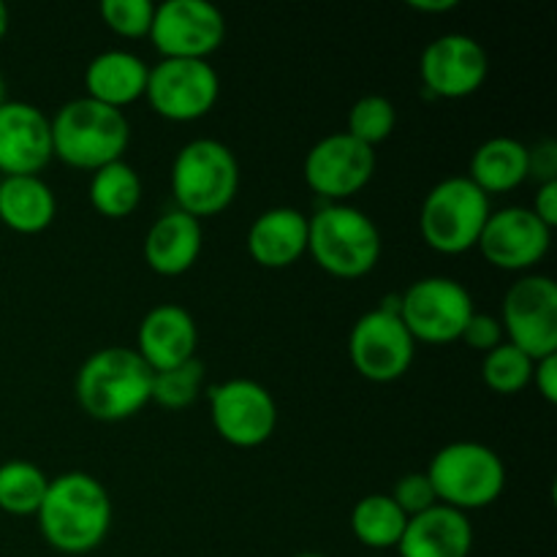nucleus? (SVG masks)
<instances>
[{"label": "nucleus", "mask_w": 557, "mask_h": 557, "mask_svg": "<svg viewBox=\"0 0 557 557\" xmlns=\"http://www.w3.org/2000/svg\"><path fill=\"white\" fill-rule=\"evenodd\" d=\"M36 520L49 547L63 555H87L107 542L112 528V500L96 476L69 471L49 479Z\"/></svg>", "instance_id": "1"}, {"label": "nucleus", "mask_w": 557, "mask_h": 557, "mask_svg": "<svg viewBox=\"0 0 557 557\" xmlns=\"http://www.w3.org/2000/svg\"><path fill=\"white\" fill-rule=\"evenodd\" d=\"M76 400L96 422H123L152 403V370L134 348L90 354L76 373Z\"/></svg>", "instance_id": "2"}, {"label": "nucleus", "mask_w": 557, "mask_h": 557, "mask_svg": "<svg viewBox=\"0 0 557 557\" xmlns=\"http://www.w3.org/2000/svg\"><path fill=\"white\" fill-rule=\"evenodd\" d=\"M52 125V158H60L65 166L82 169V172H96L107 163L123 161V152L128 150L131 125L125 112L92 98L82 96L63 103Z\"/></svg>", "instance_id": "3"}, {"label": "nucleus", "mask_w": 557, "mask_h": 557, "mask_svg": "<svg viewBox=\"0 0 557 557\" xmlns=\"http://www.w3.org/2000/svg\"><path fill=\"white\" fill-rule=\"evenodd\" d=\"M384 239L368 212L324 205L308 218V256L332 277L357 281L379 267Z\"/></svg>", "instance_id": "4"}, {"label": "nucleus", "mask_w": 557, "mask_h": 557, "mask_svg": "<svg viewBox=\"0 0 557 557\" xmlns=\"http://www.w3.org/2000/svg\"><path fill=\"white\" fill-rule=\"evenodd\" d=\"M239 190V163L232 147L218 139H194L180 147L172 163L174 210L196 221L221 215Z\"/></svg>", "instance_id": "5"}, {"label": "nucleus", "mask_w": 557, "mask_h": 557, "mask_svg": "<svg viewBox=\"0 0 557 557\" xmlns=\"http://www.w3.org/2000/svg\"><path fill=\"white\" fill-rule=\"evenodd\" d=\"M428 479L441 506L479 511L493 506L506 490V466L495 449L479 441H455L435 451Z\"/></svg>", "instance_id": "6"}, {"label": "nucleus", "mask_w": 557, "mask_h": 557, "mask_svg": "<svg viewBox=\"0 0 557 557\" xmlns=\"http://www.w3.org/2000/svg\"><path fill=\"white\" fill-rule=\"evenodd\" d=\"M493 205L466 174H455L430 188L419 210V234L435 253L462 256L482 237Z\"/></svg>", "instance_id": "7"}, {"label": "nucleus", "mask_w": 557, "mask_h": 557, "mask_svg": "<svg viewBox=\"0 0 557 557\" xmlns=\"http://www.w3.org/2000/svg\"><path fill=\"white\" fill-rule=\"evenodd\" d=\"M417 341L400 319V294L381 299L370 313L359 315L348 335V359L362 379L392 384L411 370Z\"/></svg>", "instance_id": "8"}, {"label": "nucleus", "mask_w": 557, "mask_h": 557, "mask_svg": "<svg viewBox=\"0 0 557 557\" xmlns=\"http://www.w3.org/2000/svg\"><path fill=\"white\" fill-rule=\"evenodd\" d=\"M473 313L471 292L455 277H419L400 294V319L417 343L446 346L460 341Z\"/></svg>", "instance_id": "9"}, {"label": "nucleus", "mask_w": 557, "mask_h": 557, "mask_svg": "<svg viewBox=\"0 0 557 557\" xmlns=\"http://www.w3.org/2000/svg\"><path fill=\"white\" fill-rule=\"evenodd\" d=\"M506 343L536 359L557 354V283L549 275L528 272L509 286L500 308Z\"/></svg>", "instance_id": "10"}, {"label": "nucleus", "mask_w": 557, "mask_h": 557, "mask_svg": "<svg viewBox=\"0 0 557 557\" xmlns=\"http://www.w3.org/2000/svg\"><path fill=\"white\" fill-rule=\"evenodd\" d=\"M221 79L210 60H158L147 74L145 98L169 123H196L215 109Z\"/></svg>", "instance_id": "11"}, {"label": "nucleus", "mask_w": 557, "mask_h": 557, "mask_svg": "<svg viewBox=\"0 0 557 557\" xmlns=\"http://www.w3.org/2000/svg\"><path fill=\"white\" fill-rule=\"evenodd\" d=\"M210 419L215 433L237 449H256L275 435L277 406L267 386L253 379H232L210 386Z\"/></svg>", "instance_id": "12"}, {"label": "nucleus", "mask_w": 557, "mask_h": 557, "mask_svg": "<svg viewBox=\"0 0 557 557\" xmlns=\"http://www.w3.org/2000/svg\"><path fill=\"white\" fill-rule=\"evenodd\" d=\"M147 38L161 60H207L226 38V16L207 0H166L156 5Z\"/></svg>", "instance_id": "13"}, {"label": "nucleus", "mask_w": 557, "mask_h": 557, "mask_svg": "<svg viewBox=\"0 0 557 557\" xmlns=\"http://www.w3.org/2000/svg\"><path fill=\"white\" fill-rule=\"evenodd\" d=\"M305 183L326 205H346V199L368 188L375 174V150L346 131L315 141L305 156Z\"/></svg>", "instance_id": "14"}, {"label": "nucleus", "mask_w": 557, "mask_h": 557, "mask_svg": "<svg viewBox=\"0 0 557 557\" xmlns=\"http://www.w3.org/2000/svg\"><path fill=\"white\" fill-rule=\"evenodd\" d=\"M490 58L482 44L466 33H444L424 47L419 76L430 98H468L487 82Z\"/></svg>", "instance_id": "15"}, {"label": "nucleus", "mask_w": 557, "mask_h": 557, "mask_svg": "<svg viewBox=\"0 0 557 557\" xmlns=\"http://www.w3.org/2000/svg\"><path fill=\"white\" fill-rule=\"evenodd\" d=\"M553 245V228L544 226L531 207H504L490 212L479 237V253L504 272H531Z\"/></svg>", "instance_id": "16"}, {"label": "nucleus", "mask_w": 557, "mask_h": 557, "mask_svg": "<svg viewBox=\"0 0 557 557\" xmlns=\"http://www.w3.org/2000/svg\"><path fill=\"white\" fill-rule=\"evenodd\" d=\"M52 161V125L38 107L5 101L0 107V172L3 177H38Z\"/></svg>", "instance_id": "17"}, {"label": "nucleus", "mask_w": 557, "mask_h": 557, "mask_svg": "<svg viewBox=\"0 0 557 557\" xmlns=\"http://www.w3.org/2000/svg\"><path fill=\"white\" fill-rule=\"evenodd\" d=\"M196 346H199V330L194 315L183 305L166 302L147 310L136 330L134 351L145 359L152 373H163L196 359Z\"/></svg>", "instance_id": "18"}, {"label": "nucleus", "mask_w": 557, "mask_h": 557, "mask_svg": "<svg viewBox=\"0 0 557 557\" xmlns=\"http://www.w3.org/2000/svg\"><path fill=\"white\" fill-rule=\"evenodd\" d=\"M248 253L264 270H288L308 256V215L294 207L264 210L248 228Z\"/></svg>", "instance_id": "19"}, {"label": "nucleus", "mask_w": 557, "mask_h": 557, "mask_svg": "<svg viewBox=\"0 0 557 557\" xmlns=\"http://www.w3.org/2000/svg\"><path fill=\"white\" fill-rule=\"evenodd\" d=\"M473 549V525L468 515L435 504L408 517L397 553L400 557H468Z\"/></svg>", "instance_id": "20"}, {"label": "nucleus", "mask_w": 557, "mask_h": 557, "mask_svg": "<svg viewBox=\"0 0 557 557\" xmlns=\"http://www.w3.org/2000/svg\"><path fill=\"white\" fill-rule=\"evenodd\" d=\"M201 245H205L201 221L180 210L163 212L145 237V261L156 275H185L199 261Z\"/></svg>", "instance_id": "21"}, {"label": "nucleus", "mask_w": 557, "mask_h": 557, "mask_svg": "<svg viewBox=\"0 0 557 557\" xmlns=\"http://www.w3.org/2000/svg\"><path fill=\"white\" fill-rule=\"evenodd\" d=\"M150 65L128 49H107L96 54L85 69V96L123 112L145 98Z\"/></svg>", "instance_id": "22"}, {"label": "nucleus", "mask_w": 557, "mask_h": 557, "mask_svg": "<svg viewBox=\"0 0 557 557\" xmlns=\"http://www.w3.org/2000/svg\"><path fill=\"white\" fill-rule=\"evenodd\" d=\"M484 196L509 194L531 177V152L515 136H493L482 141L471 158V172L466 174Z\"/></svg>", "instance_id": "23"}, {"label": "nucleus", "mask_w": 557, "mask_h": 557, "mask_svg": "<svg viewBox=\"0 0 557 557\" xmlns=\"http://www.w3.org/2000/svg\"><path fill=\"white\" fill-rule=\"evenodd\" d=\"M58 215L54 190L41 177L0 180V223L16 234L47 232Z\"/></svg>", "instance_id": "24"}, {"label": "nucleus", "mask_w": 557, "mask_h": 557, "mask_svg": "<svg viewBox=\"0 0 557 557\" xmlns=\"http://www.w3.org/2000/svg\"><path fill=\"white\" fill-rule=\"evenodd\" d=\"M141 194H145V185H141L139 172L125 161L96 169L90 174V185H87V199H90L92 210L109 221L134 215L136 207L141 205Z\"/></svg>", "instance_id": "25"}, {"label": "nucleus", "mask_w": 557, "mask_h": 557, "mask_svg": "<svg viewBox=\"0 0 557 557\" xmlns=\"http://www.w3.org/2000/svg\"><path fill=\"white\" fill-rule=\"evenodd\" d=\"M408 525V517L400 506L392 500V495L373 493L357 500L351 509V533L359 544L368 549H397L403 531Z\"/></svg>", "instance_id": "26"}, {"label": "nucleus", "mask_w": 557, "mask_h": 557, "mask_svg": "<svg viewBox=\"0 0 557 557\" xmlns=\"http://www.w3.org/2000/svg\"><path fill=\"white\" fill-rule=\"evenodd\" d=\"M49 479L36 462L9 460L0 466V509L11 517H36Z\"/></svg>", "instance_id": "27"}, {"label": "nucleus", "mask_w": 557, "mask_h": 557, "mask_svg": "<svg viewBox=\"0 0 557 557\" xmlns=\"http://www.w3.org/2000/svg\"><path fill=\"white\" fill-rule=\"evenodd\" d=\"M533 364L536 362L525 351L504 341L498 348L484 354L482 381L495 395H520L522 389L531 386Z\"/></svg>", "instance_id": "28"}, {"label": "nucleus", "mask_w": 557, "mask_h": 557, "mask_svg": "<svg viewBox=\"0 0 557 557\" xmlns=\"http://www.w3.org/2000/svg\"><path fill=\"white\" fill-rule=\"evenodd\" d=\"M397 128V109L384 96H362L348 109L346 134L362 145L373 147L389 139Z\"/></svg>", "instance_id": "29"}, {"label": "nucleus", "mask_w": 557, "mask_h": 557, "mask_svg": "<svg viewBox=\"0 0 557 557\" xmlns=\"http://www.w3.org/2000/svg\"><path fill=\"white\" fill-rule=\"evenodd\" d=\"M201 386H205V364L190 359L163 373H152V403L166 411H183L194 406L196 397L201 395Z\"/></svg>", "instance_id": "30"}, {"label": "nucleus", "mask_w": 557, "mask_h": 557, "mask_svg": "<svg viewBox=\"0 0 557 557\" xmlns=\"http://www.w3.org/2000/svg\"><path fill=\"white\" fill-rule=\"evenodd\" d=\"M98 11H101L103 25L114 36L136 41V38L150 36L156 3H150V0H103Z\"/></svg>", "instance_id": "31"}, {"label": "nucleus", "mask_w": 557, "mask_h": 557, "mask_svg": "<svg viewBox=\"0 0 557 557\" xmlns=\"http://www.w3.org/2000/svg\"><path fill=\"white\" fill-rule=\"evenodd\" d=\"M392 500H395L397 506L403 509V515L406 517H417L422 515V511L433 509L435 504H438V498H435V490L433 484H430L428 473H406V476L397 479L395 490H392Z\"/></svg>", "instance_id": "32"}, {"label": "nucleus", "mask_w": 557, "mask_h": 557, "mask_svg": "<svg viewBox=\"0 0 557 557\" xmlns=\"http://www.w3.org/2000/svg\"><path fill=\"white\" fill-rule=\"evenodd\" d=\"M460 341L468 343L471 348H476V351L487 354L493 351V348H498L506 337H504V326H500V321L495 319V315L473 313L471 321L466 324V330H462Z\"/></svg>", "instance_id": "33"}, {"label": "nucleus", "mask_w": 557, "mask_h": 557, "mask_svg": "<svg viewBox=\"0 0 557 557\" xmlns=\"http://www.w3.org/2000/svg\"><path fill=\"white\" fill-rule=\"evenodd\" d=\"M528 152H531V177H539L542 183L557 180V145L553 139H544L536 147H528Z\"/></svg>", "instance_id": "34"}, {"label": "nucleus", "mask_w": 557, "mask_h": 557, "mask_svg": "<svg viewBox=\"0 0 557 557\" xmlns=\"http://www.w3.org/2000/svg\"><path fill=\"white\" fill-rule=\"evenodd\" d=\"M531 384H536L539 395H542L549 406H555L557 403V354H553V357L536 359V364H533Z\"/></svg>", "instance_id": "35"}, {"label": "nucleus", "mask_w": 557, "mask_h": 557, "mask_svg": "<svg viewBox=\"0 0 557 557\" xmlns=\"http://www.w3.org/2000/svg\"><path fill=\"white\" fill-rule=\"evenodd\" d=\"M531 212L544 223V226L549 228L557 226V180H549V183L539 185Z\"/></svg>", "instance_id": "36"}, {"label": "nucleus", "mask_w": 557, "mask_h": 557, "mask_svg": "<svg viewBox=\"0 0 557 557\" xmlns=\"http://www.w3.org/2000/svg\"><path fill=\"white\" fill-rule=\"evenodd\" d=\"M457 0H408V9L419 11V14H446V11L457 9Z\"/></svg>", "instance_id": "37"}, {"label": "nucleus", "mask_w": 557, "mask_h": 557, "mask_svg": "<svg viewBox=\"0 0 557 557\" xmlns=\"http://www.w3.org/2000/svg\"><path fill=\"white\" fill-rule=\"evenodd\" d=\"M9 25H11L9 9H5V3H3V0H0V41H3L5 33H9Z\"/></svg>", "instance_id": "38"}, {"label": "nucleus", "mask_w": 557, "mask_h": 557, "mask_svg": "<svg viewBox=\"0 0 557 557\" xmlns=\"http://www.w3.org/2000/svg\"><path fill=\"white\" fill-rule=\"evenodd\" d=\"M5 101H9V98H5V82H3V76H0V107H3Z\"/></svg>", "instance_id": "39"}, {"label": "nucleus", "mask_w": 557, "mask_h": 557, "mask_svg": "<svg viewBox=\"0 0 557 557\" xmlns=\"http://www.w3.org/2000/svg\"><path fill=\"white\" fill-rule=\"evenodd\" d=\"M297 557H324V555H315V553H305V555H297Z\"/></svg>", "instance_id": "40"}]
</instances>
